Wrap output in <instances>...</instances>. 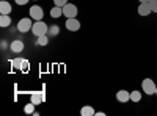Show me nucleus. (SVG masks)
<instances>
[{"mask_svg":"<svg viewBox=\"0 0 157 116\" xmlns=\"http://www.w3.org/2000/svg\"><path fill=\"white\" fill-rule=\"evenodd\" d=\"M149 6H151V9H152V13H157V0H149Z\"/></svg>","mask_w":157,"mask_h":116,"instance_id":"nucleus-20","label":"nucleus"},{"mask_svg":"<svg viewBox=\"0 0 157 116\" xmlns=\"http://www.w3.org/2000/svg\"><path fill=\"white\" fill-rule=\"evenodd\" d=\"M130 100H132V102H140L141 100V93L137 91V89L132 91V93H130Z\"/></svg>","mask_w":157,"mask_h":116,"instance_id":"nucleus-16","label":"nucleus"},{"mask_svg":"<svg viewBox=\"0 0 157 116\" xmlns=\"http://www.w3.org/2000/svg\"><path fill=\"white\" fill-rule=\"evenodd\" d=\"M10 25H11L10 14H0V27L5 28V27H10Z\"/></svg>","mask_w":157,"mask_h":116,"instance_id":"nucleus-12","label":"nucleus"},{"mask_svg":"<svg viewBox=\"0 0 157 116\" xmlns=\"http://www.w3.org/2000/svg\"><path fill=\"white\" fill-rule=\"evenodd\" d=\"M138 2H140V3H148L149 0H138Z\"/></svg>","mask_w":157,"mask_h":116,"instance_id":"nucleus-24","label":"nucleus"},{"mask_svg":"<svg viewBox=\"0 0 157 116\" xmlns=\"http://www.w3.org/2000/svg\"><path fill=\"white\" fill-rule=\"evenodd\" d=\"M60 16H63V8L61 6H54V8L50 9V17L58 19Z\"/></svg>","mask_w":157,"mask_h":116,"instance_id":"nucleus-15","label":"nucleus"},{"mask_svg":"<svg viewBox=\"0 0 157 116\" xmlns=\"http://www.w3.org/2000/svg\"><path fill=\"white\" fill-rule=\"evenodd\" d=\"M49 44V36L43 35V36H38V46H47Z\"/></svg>","mask_w":157,"mask_h":116,"instance_id":"nucleus-17","label":"nucleus"},{"mask_svg":"<svg viewBox=\"0 0 157 116\" xmlns=\"http://www.w3.org/2000/svg\"><path fill=\"white\" fill-rule=\"evenodd\" d=\"M63 16L66 17H75L77 16V6L72 3H66L63 6Z\"/></svg>","mask_w":157,"mask_h":116,"instance_id":"nucleus-6","label":"nucleus"},{"mask_svg":"<svg viewBox=\"0 0 157 116\" xmlns=\"http://www.w3.org/2000/svg\"><path fill=\"white\" fill-rule=\"evenodd\" d=\"M46 100V94L43 91H36L32 94V102L35 105H39V104H43V102Z\"/></svg>","mask_w":157,"mask_h":116,"instance_id":"nucleus-9","label":"nucleus"},{"mask_svg":"<svg viewBox=\"0 0 157 116\" xmlns=\"http://www.w3.org/2000/svg\"><path fill=\"white\" fill-rule=\"evenodd\" d=\"M58 27H57V25H52V27H49V33L52 35V36H57L58 35Z\"/></svg>","mask_w":157,"mask_h":116,"instance_id":"nucleus-19","label":"nucleus"},{"mask_svg":"<svg viewBox=\"0 0 157 116\" xmlns=\"http://www.w3.org/2000/svg\"><path fill=\"white\" fill-rule=\"evenodd\" d=\"M10 64H11V68L19 69V71H27V69H29V61H27V60H22V58H14V60H11Z\"/></svg>","mask_w":157,"mask_h":116,"instance_id":"nucleus-4","label":"nucleus"},{"mask_svg":"<svg viewBox=\"0 0 157 116\" xmlns=\"http://www.w3.org/2000/svg\"><path fill=\"white\" fill-rule=\"evenodd\" d=\"M96 114L98 116H105V113H104V111H96Z\"/></svg>","mask_w":157,"mask_h":116,"instance_id":"nucleus-23","label":"nucleus"},{"mask_svg":"<svg viewBox=\"0 0 157 116\" xmlns=\"http://www.w3.org/2000/svg\"><path fill=\"white\" fill-rule=\"evenodd\" d=\"M24 111L27 113V114H32V113H35V104L33 102H30V104H27L24 107Z\"/></svg>","mask_w":157,"mask_h":116,"instance_id":"nucleus-18","label":"nucleus"},{"mask_svg":"<svg viewBox=\"0 0 157 116\" xmlns=\"http://www.w3.org/2000/svg\"><path fill=\"white\" fill-rule=\"evenodd\" d=\"M11 11H13V8H11V5L8 2L0 3V14H11Z\"/></svg>","mask_w":157,"mask_h":116,"instance_id":"nucleus-13","label":"nucleus"},{"mask_svg":"<svg viewBox=\"0 0 157 116\" xmlns=\"http://www.w3.org/2000/svg\"><path fill=\"white\" fill-rule=\"evenodd\" d=\"M141 89H143V93H146L148 96H152V94H155L157 86H155L152 79H145L141 82Z\"/></svg>","mask_w":157,"mask_h":116,"instance_id":"nucleus-3","label":"nucleus"},{"mask_svg":"<svg viewBox=\"0 0 157 116\" xmlns=\"http://www.w3.org/2000/svg\"><path fill=\"white\" fill-rule=\"evenodd\" d=\"M10 49H11V52H14V54H21L24 50V43L21 39H16L10 44Z\"/></svg>","mask_w":157,"mask_h":116,"instance_id":"nucleus-11","label":"nucleus"},{"mask_svg":"<svg viewBox=\"0 0 157 116\" xmlns=\"http://www.w3.org/2000/svg\"><path fill=\"white\" fill-rule=\"evenodd\" d=\"M155 96H157V89H155Z\"/></svg>","mask_w":157,"mask_h":116,"instance_id":"nucleus-25","label":"nucleus"},{"mask_svg":"<svg viewBox=\"0 0 157 116\" xmlns=\"http://www.w3.org/2000/svg\"><path fill=\"white\" fill-rule=\"evenodd\" d=\"M151 13H152V9H151L149 3H140V5H138V14H140V16L148 17Z\"/></svg>","mask_w":157,"mask_h":116,"instance_id":"nucleus-8","label":"nucleus"},{"mask_svg":"<svg viewBox=\"0 0 157 116\" xmlns=\"http://www.w3.org/2000/svg\"><path fill=\"white\" fill-rule=\"evenodd\" d=\"M30 17L33 19V21H41L43 19V16H44V11H43V8L41 6H38V5H33L32 8H30Z\"/></svg>","mask_w":157,"mask_h":116,"instance_id":"nucleus-5","label":"nucleus"},{"mask_svg":"<svg viewBox=\"0 0 157 116\" xmlns=\"http://www.w3.org/2000/svg\"><path fill=\"white\" fill-rule=\"evenodd\" d=\"M116 99H118V102H123V104H126V102L130 100V93L126 91V89H120V91L116 93Z\"/></svg>","mask_w":157,"mask_h":116,"instance_id":"nucleus-10","label":"nucleus"},{"mask_svg":"<svg viewBox=\"0 0 157 116\" xmlns=\"http://www.w3.org/2000/svg\"><path fill=\"white\" fill-rule=\"evenodd\" d=\"M33 27V19L32 17H24L17 22V32L19 33H27Z\"/></svg>","mask_w":157,"mask_h":116,"instance_id":"nucleus-2","label":"nucleus"},{"mask_svg":"<svg viewBox=\"0 0 157 116\" xmlns=\"http://www.w3.org/2000/svg\"><path fill=\"white\" fill-rule=\"evenodd\" d=\"M14 2H16L17 5L22 6V5H27V3H29V0H14Z\"/></svg>","mask_w":157,"mask_h":116,"instance_id":"nucleus-22","label":"nucleus"},{"mask_svg":"<svg viewBox=\"0 0 157 116\" xmlns=\"http://www.w3.org/2000/svg\"><path fill=\"white\" fill-rule=\"evenodd\" d=\"M66 30H69V32H78V30H80V22H78L75 17H68L66 19Z\"/></svg>","mask_w":157,"mask_h":116,"instance_id":"nucleus-7","label":"nucleus"},{"mask_svg":"<svg viewBox=\"0 0 157 116\" xmlns=\"http://www.w3.org/2000/svg\"><path fill=\"white\" fill-rule=\"evenodd\" d=\"M66 3H68V0H54V5H55V6H61V8H63Z\"/></svg>","mask_w":157,"mask_h":116,"instance_id":"nucleus-21","label":"nucleus"},{"mask_svg":"<svg viewBox=\"0 0 157 116\" xmlns=\"http://www.w3.org/2000/svg\"><path fill=\"white\" fill-rule=\"evenodd\" d=\"M32 32H33V35L38 38V36L47 35V33H49V27H47V24H44L43 21H35L33 27H32Z\"/></svg>","mask_w":157,"mask_h":116,"instance_id":"nucleus-1","label":"nucleus"},{"mask_svg":"<svg viewBox=\"0 0 157 116\" xmlns=\"http://www.w3.org/2000/svg\"><path fill=\"white\" fill-rule=\"evenodd\" d=\"M80 114H82V116H94L96 111H94V108L91 107V105H85V107L80 110Z\"/></svg>","mask_w":157,"mask_h":116,"instance_id":"nucleus-14","label":"nucleus"}]
</instances>
